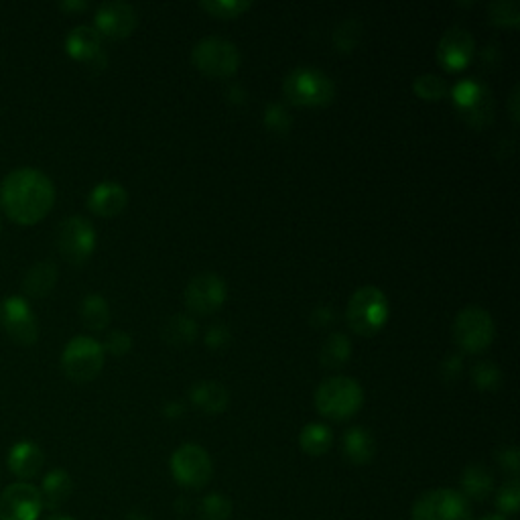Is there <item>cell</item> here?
<instances>
[{
	"label": "cell",
	"mask_w": 520,
	"mask_h": 520,
	"mask_svg": "<svg viewBox=\"0 0 520 520\" xmlns=\"http://www.w3.org/2000/svg\"><path fill=\"white\" fill-rule=\"evenodd\" d=\"M104 348L100 342L88 336H76L63 348L61 368L74 382H90L104 368Z\"/></svg>",
	"instance_id": "cell-8"
},
{
	"label": "cell",
	"mask_w": 520,
	"mask_h": 520,
	"mask_svg": "<svg viewBox=\"0 0 520 520\" xmlns=\"http://www.w3.org/2000/svg\"><path fill=\"white\" fill-rule=\"evenodd\" d=\"M0 325L17 344L31 346L39 338L37 317L25 297L13 295L0 303Z\"/></svg>",
	"instance_id": "cell-12"
},
{
	"label": "cell",
	"mask_w": 520,
	"mask_h": 520,
	"mask_svg": "<svg viewBox=\"0 0 520 520\" xmlns=\"http://www.w3.org/2000/svg\"><path fill=\"white\" fill-rule=\"evenodd\" d=\"M510 116L514 122H518V86H514L510 94Z\"/></svg>",
	"instance_id": "cell-42"
},
{
	"label": "cell",
	"mask_w": 520,
	"mask_h": 520,
	"mask_svg": "<svg viewBox=\"0 0 520 520\" xmlns=\"http://www.w3.org/2000/svg\"><path fill=\"white\" fill-rule=\"evenodd\" d=\"M57 248L68 263L84 265L96 248V230L92 222L82 216L63 220L57 230Z\"/></svg>",
	"instance_id": "cell-10"
},
{
	"label": "cell",
	"mask_w": 520,
	"mask_h": 520,
	"mask_svg": "<svg viewBox=\"0 0 520 520\" xmlns=\"http://www.w3.org/2000/svg\"><path fill=\"white\" fill-rule=\"evenodd\" d=\"M496 458H498V464H500L506 472H510L512 476L518 474V470H520V455H518V449H516V447H504V449H500Z\"/></svg>",
	"instance_id": "cell-39"
},
{
	"label": "cell",
	"mask_w": 520,
	"mask_h": 520,
	"mask_svg": "<svg viewBox=\"0 0 520 520\" xmlns=\"http://www.w3.org/2000/svg\"><path fill=\"white\" fill-rule=\"evenodd\" d=\"M334 443V433L328 425L323 423H309L299 433V445L307 455L319 458V455L328 453Z\"/></svg>",
	"instance_id": "cell-25"
},
{
	"label": "cell",
	"mask_w": 520,
	"mask_h": 520,
	"mask_svg": "<svg viewBox=\"0 0 520 520\" xmlns=\"http://www.w3.org/2000/svg\"><path fill=\"white\" fill-rule=\"evenodd\" d=\"M161 336L169 346H189L198 336V325L187 315H173L165 321Z\"/></svg>",
	"instance_id": "cell-27"
},
{
	"label": "cell",
	"mask_w": 520,
	"mask_h": 520,
	"mask_svg": "<svg viewBox=\"0 0 520 520\" xmlns=\"http://www.w3.org/2000/svg\"><path fill=\"white\" fill-rule=\"evenodd\" d=\"M336 319V313L332 307H317L311 315V321L317 325V328H323V325H330Z\"/></svg>",
	"instance_id": "cell-41"
},
{
	"label": "cell",
	"mask_w": 520,
	"mask_h": 520,
	"mask_svg": "<svg viewBox=\"0 0 520 520\" xmlns=\"http://www.w3.org/2000/svg\"><path fill=\"white\" fill-rule=\"evenodd\" d=\"M439 370H441L443 380H447V382L458 380L460 374H462V356H458V354L447 356V358L441 362Z\"/></svg>",
	"instance_id": "cell-40"
},
{
	"label": "cell",
	"mask_w": 520,
	"mask_h": 520,
	"mask_svg": "<svg viewBox=\"0 0 520 520\" xmlns=\"http://www.w3.org/2000/svg\"><path fill=\"white\" fill-rule=\"evenodd\" d=\"M230 340H232V334H230V330L226 328L224 323H216V325H212V328L206 332V346H208V348L220 350V348L228 346Z\"/></svg>",
	"instance_id": "cell-38"
},
{
	"label": "cell",
	"mask_w": 520,
	"mask_h": 520,
	"mask_svg": "<svg viewBox=\"0 0 520 520\" xmlns=\"http://www.w3.org/2000/svg\"><path fill=\"white\" fill-rule=\"evenodd\" d=\"M352 356V342L346 334H332L328 340H325V344L321 346V366L330 368V370H338L342 366L348 364Z\"/></svg>",
	"instance_id": "cell-26"
},
{
	"label": "cell",
	"mask_w": 520,
	"mask_h": 520,
	"mask_svg": "<svg viewBox=\"0 0 520 520\" xmlns=\"http://www.w3.org/2000/svg\"><path fill=\"white\" fill-rule=\"evenodd\" d=\"M212 472V458L202 445L185 443L171 455V474L183 488H204L210 482Z\"/></svg>",
	"instance_id": "cell-9"
},
{
	"label": "cell",
	"mask_w": 520,
	"mask_h": 520,
	"mask_svg": "<svg viewBox=\"0 0 520 520\" xmlns=\"http://www.w3.org/2000/svg\"><path fill=\"white\" fill-rule=\"evenodd\" d=\"M488 19L498 27L514 29L520 23V5L516 0H496L488 7Z\"/></svg>",
	"instance_id": "cell-30"
},
{
	"label": "cell",
	"mask_w": 520,
	"mask_h": 520,
	"mask_svg": "<svg viewBox=\"0 0 520 520\" xmlns=\"http://www.w3.org/2000/svg\"><path fill=\"white\" fill-rule=\"evenodd\" d=\"M283 94L295 106L321 108L334 100L336 84L321 70L309 68V65H299V68L287 74L283 82Z\"/></svg>",
	"instance_id": "cell-3"
},
{
	"label": "cell",
	"mask_w": 520,
	"mask_h": 520,
	"mask_svg": "<svg viewBox=\"0 0 520 520\" xmlns=\"http://www.w3.org/2000/svg\"><path fill=\"white\" fill-rule=\"evenodd\" d=\"M453 106L458 108L460 116L476 128L486 126L494 114V100L490 90L480 80H462L451 90Z\"/></svg>",
	"instance_id": "cell-11"
},
{
	"label": "cell",
	"mask_w": 520,
	"mask_h": 520,
	"mask_svg": "<svg viewBox=\"0 0 520 520\" xmlns=\"http://www.w3.org/2000/svg\"><path fill=\"white\" fill-rule=\"evenodd\" d=\"M41 510L39 488L29 482H15L0 494V520H39Z\"/></svg>",
	"instance_id": "cell-14"
},
{
	"label": "cell",
	"mask_w": 520,
	"mask_h": 520,
	"mask_svg": "<svg viewBox=\"0 0 520 520\" xmlns=\"http://www.w3.org/2000/svg\"><path fill=\"white\" fill-rule=\"evenodd\" d=\"M65 49H68L72 59L86 63L92 70H104V65L108 63V57L102 49V35L90 25L72 29L68 39H65Z\"/></svg>",
	"instance_id": "cell-17"
},
{
	"label": "cell",
	"mask_w": 520,
	"mask_h": 520,
	"mask_svg": "<svg viewBox=\"0 0 520 520\" xmlns=\"http://www.w3.org/2000/svg\"><path fill=\"white\" fill-rule=\"evenodd\" d=\"M200 516L204 520H228L232 516V502L220 492H212L200 502Z\"/></svg>",
	"instance_id": "cell-32"
},
{
	"label": "cell",
	"mask_w": 520,
	"mask_h": 520,
	"mask_svg": "<svg viewBox=\"0 0 520 520\" xmlns=\"http://www.w3.org/2000/svg\"><path fill=\"white\" fill-rule=\"evenodd\" d=\"M358 41H360V23L356 19L344 21L334 33V43L340 51H352Z\"/></svg>",
	"instance_id": "cell-35"
},
{
	"label": "cell",
	"mask_w": 520,
	"mask_h": 520,
	"mask_svg": "<svg viewBox=\"0 0 520 520\" xmlns=\"http://www.w3.org/2000/svg\"><path fill=\"white\" fill-rule=\"evenodd\" d=\"M474 57V37L464 27H451L443 33L437 59L447 72H460L468 68V63Z\"/></svg>",
	"instance_id": "cell-16"
},
{
	"label": "cell",
	"mask_w": 520,
	"mask_h": 520,
	"mask_svg": "<svg viewBox=\"0 0 520 520\" xmlns=\"http://www.w3.org/2000/svg\"><path fill=\"white\" fill-rule=\"evenodd\" d=\"M413 520H472L470 500L451 488H437L421 494L413 508Z\"/></svg>",
	"instance_id": "cell-6"
},
{
	"label": "cell",
	"mask_w": 520,
	"mask_h": 520,
	"mask_svg": "<svg viewBox=\"0 0 520 520\" xmlns=\"http://www.w3.org/2000/svg\"><path fill=\"white\" fill-rule=\"evenodd\" d=\"M364 405V390L358 380L350 376L325 378L315 390V409L332 421H346L354 417Z\"/></svg>",
	"instance_id": "cell-2"
},
{
	"label": "cell",
	"mask_w": 520,
	"mask_h": 520,
	"mask_svg": "<svg viewBox=\"0 0 520 520\" xmlns=\"http://www.w3.org/2000/svg\"><path fill=\"white\" fill-rule=\"evenodd\" d=\"M55 204V185L39 169L21 167L11 171L0 185V206L7 216L21 224L41 222Z\"/></svg>",
	"instance_id": "cell-1"
},
{
	"label": "cell",
	"mask_w": 520,
	"mask_h": 520,
	"mask_svg": "<svg viewBox=\"0 0 520 520\" xmlns=\"http://www.w3.org/2000/svg\"><path fill=\"white\" fill-rule=\"evenodd\" d=\"M472 380L480 390H496L502 376L500 370L494 362L488 360H480L474 368H472Z\"/></svg>",
	"instance_id": "cell-34"
},
{
	"label": "cell",
	"mask_w": 520,
	"mask_h": 520,
	"mask_svg": "<svg viewBox=\"0 0 520 520\" xmlns=\"http://www.w3.org/2000/svg\"><path fill=\"white\" fill-rule=\"evenodd\" d=\"M45 520H74V518L63 516V514H53V516H49V518H45Z\"/></svg>",
	"instance_id": "cell-46"
},
{
	"label": "cell",
	"mask_w": 520,
	"mask_h": 520,
	"mask_svg": "<svg viewBox=\"0 0 520 520\" xmlns=\"http://www.w3.org/2000/svg\"><path fill=\"white\" fill-rule=\"evenodd\" d=\"M496 506L502 512V516H512L518 512L520 506V484L516 478L508 480L498 492H496Z\"/></svg>",
	"instance_id": "cell-33"
},
{
	"label": "cell",
	"mask_w": 520,
	"mask_h": 520,
	"mask_svg": "<svg viewBox=\"0 0 520 520\" xmlns=\"http://www.w3.org/2000/svg\"><path fill=\"white\" fill-rule=\"evenodd\" d=\"M189 399L202 413H208V415L224 413L230 403V395H228L226 386H222L220 382H212V380H204V382L195 384L189 390Z\"/></svg>",
	"instance_id": "cell-20"
},
{
	"label": "cell",
	"mask_w": 520,
	"mask_h": 520,
	"mask_svg": "<svg viewBox=\"0 0 520 520\" xmlns=\"http://www.w3.org/2000/svg\"><path fill=\"white\" fill-rule=\"evenodd\" d=\"M388 315H390L388 299L382 293V289H378L374 285L360 287L352 295L348 309H346L350 330L360 336H366V338L378 334L384 328Z\"/></svg>",
	"instance_id": "cell-4"
},
{
	"label": "cell",
	"mask_w": 520,
	"mask_h": 520,
	"mask_svg": "<svg viewBox=\"0 0 520 520\" xmlns=\"http://www.w3.org/2000/svg\"><path fill=\"white\" fill-rule=\"evenodd\" d=\"M496 336L492 315L480 305L464 307L453 321V338L464 352L480 354L484 352Z\"/></svg>",
	"instance_id": "cell-7"
},
{
	"label": "cell",
	"mask_w": 520,
	"mask_h": 520,
	"mask_svg": "<svg viewBox=\"0 0 520 520\" xmlns=\"http://www.w3.org/2000/svg\"><path fill=\"white\" fill-rule=\"evenodd\" d=\"M482 520H508V518L502 514H490V516H484Z\"/></svg>",
	"instance_id": "cell-47"
},
{
	"label": "cell",
	"mask_w": 520,
	"mask_h": 520,
	"mask_svg": "<svg viewBox=\"0 0 520 520\" xmlns=\"http://www.w3.org/2000/svg\"><path fill=\"white\" fill-rule=\"evenodd\" d=\"M128 204L126 189L116 181L98 183L88 195V208L102 218L118 216Z\"/></svg>",
	"instance_id": "cell-18"
},
{
	"label": "cell",
	"mask_w": 520,
	"mask_h": 520,
	"mask_svg": "<svg viewBox=\"0 0 520 520\" xmlns=\"http://www.w3.org/2000/svg\"><path fill=\"white\" fill-rule=\"evenodd\" d=\"M226 283L218 273L195 275L185 289V305L198 315H210L218 311L226 301Z\"/></svg>",
	"instance_id": "cell-13"
},
{
	"label": "cell",
	"mask_w": 520,
	"mask_h": 520,
	"mask_svg": "<svg viewBox=\"0 0 520 520\" xmlns=\"http://www.w3.org/2000/svg\"><path fill=\"white\" fill-rule=\"evenodd\" d=\"M57 267L51 260H43V263H37L29 269V273L23 279V289L29 297H47L55 283H57Z\"/></svg>",
	"instance_id": "cell-24"
},
{
	"label": "cell",
	"mask_w": 520,
	"mask_h": 520,
	"mask_svg": "<svg viewBox=\"0 0 520 520\" xmlns=\"http://www.w3.org/2000/svg\"><path fill=\"white\" fill-rule=\"evenodd\" d=\"M72 492H74V480L65 470H51L43 478V484L39 488L43 508H49V510H57L59 506H63L70 500Z\"/></svg>",
	"instance_id": "cell-21"
},
{
	"label": "cell",
	"mask_w": 520,
	"mask_h": 520,
	"mask_svg": "<svg viewBox=\"0 0 520 520\" xmlns=\"http://www.w3.org/2000/svg\"><path fill=\"white\" fill-rule=\"evenodd\" d=\"M462 494L468 500H486L494 490V476L492 472L482 464H472L462 474Z\"/></svg>",
	"instance_id": "cell-23"
},
{
	"label": "cell",
	"mask_w": 520,
	"mask_h": 520,
	"mask_svg": "<svg viewBox=\"0 0 520 520\" xmlns=\"http://www.w3.org/2000/svg\"><path fill=\"white\" fill-rule=\"evenodd\" d=\"M124 520H149V518L143 516V514H139V512H130Z\"/></svg>",
	"instance_id": "cell-45"
},
{
	"label": "cell",
	"mask_w": 520,
	"mask_h": 520,
	"mask_svg": "<svg viewBox=\"0 0 520 520\" xmlns=\"http://www.w3.org/2000/svg\"><path fill=\"white\" fill-rule=\"evenodd\" d=\"M43 462H45V455L41 451V447L33 441H19L11 447L9 451V470L21 480H31L35 478L41 468H43Z\"/></svg>",
	"instance_id": "cell-19"
},
{
	"label": "cell",
	"mask_w": 520,
	"mask_h": 520,
	"mask_svg": "<svg viewBox=\"0 0 520 520\" xmlns=\"http://www.w3.org/2000/svg\"><path fill=\"white\" fill-rule=\"evenodd\" d=\"M80 315L90 330L100 332L110 323V305L102 295L90 293L80 305Z\"/></svg>",
	"instance_id": "cell-28"
},
{
	"label": "cell",
	"mask_w": 520,
	"mask_h": 520,
	"mask_svg": "<svg viewBox=\"0 0 520 520\" xmlns=\"http://www.w3.org/2000/svg\"><path fill=\"white\" fill-rule=\"evenodd\" d=\"M265 126L271 133H287L291 128V116L285 106L281 104H271L265 112Z\"/></svg>",
	"instance_id": "cell-36"
},
{
	"label": "cell",
	"mask_w": 520,
	"mask_h": 520,
	"mask_svg": "<svg viewBox=\"0 0 520 520\" xmlns=\"http://www.w3.org/2000/svg\"><path fill=\"white\" fill-rule=\"evenodd\" d=\"M195 68L210 78H232L240 68L238 47L222 37H206L191 51Z\"/></svg>",
	"instance_id": "cell-5"
},
{
	"label": "cell",
	"mask_w": 520,
	"mask_h": 520,
	"mask_svg": "<svg viewBox=\"0 0 520 520\" xmlns=\"http://www.w3.org/2000/svg\"><path fill=\"white\" fill-rule=\"evenodd\" d=\"M413 92L427 102H437L443 100L449 94V88L445 84L443 78L435 76V74H423L419 78H415L413 82Z\"/></svg>",
	"instance_id": "cell-31"
},
{
	"label": "cell",
	"mask_w": 520,
	"mask_h": 520,
	"mask_svg": "<svg viewBox=\"0 0 520 520\" xmlns=\"http://www.w3.org/2000/svg\"><path fill=\"white\" fill-rule=\"evenodd\" d=\"M200 7L218 19H236L252 9L250 0H204Z\"/></svg>",
	"instance_id": "cell-29"
},
{
	"label": "cell",
	"mask_w": 520,
	"mask_h": 520,
	"mask_svg": "<svg viewBox=\"0 0 520 520\" xmlns=\"http://www.w3.org/2000/svg\"><path fill=\"white\" fill-rule=\"evenodd\" d=\"M102 348H104V352H110L112 356H124L130 352V348H133V338H130L126 332L114 330L108 334Z\"/></svg>",
	"instance_id": "cell-37"
},
{
	"label": "cell",
	"mask_w": 520,
	"mask_h": 520,
	"mask_svg": "<svg viewBox=\"0 0 520 520\" xmlns=\"http://www.w3.org/2000/svg\"><path fill=\"white\" fill-rule=\"evenodd\" d=\"M163 411H165V415H167V417H181L185 409H183V405H181V403H169V405H167Z\"/></svg>",
	"instance_id": "cell-44"
},
{
	"label": "cell",
	"mask_w": 520,
	"mask_h": 520,
	"mask_svg": "<svg viewBox=\"0 0 520 520\" xmlns=\"http://www.w3.org/2000/svg\"><path fill=\"white\" fill-rule=\"evenodd\" d=\"M137 11L126 3H118V0H110V3H102L94 17V29L108 39H124L133 35L137 29Z\"/></svg>",
	"instance_id": "cell-15"
},
{
	"label": "cell",
	"mask_w": 520,
	"mask_h": 520,
	"mask_svg": "<svg viewBox=\"0 0 520 520\" xmlns=\"http://www.w3.org/2000/svg\"><path fill=\"white\" fill-rule=\"evenodd\" d=\"M59 7L63 11H86L88 3H82V0H78V3H72V0H65V3H61Z\"/></svg>",
	"instance_id": "cell-43"
},
{
	"label": "cell",
	"mask_w": 520,
	"mask_h": 520,
	"mask_svg": "<svg viewBox=\"0 0 520 520\" xmlns=\"http://www.w3.org/2000/svg\"><path fill=\"white\" fill-rule=\"evenodd\" d=\"M376 453V441L364 427H352L344 435V455L354 466H366Z\"/></svg>",
	"instance_id": "cell-22"
}]
</instances>
